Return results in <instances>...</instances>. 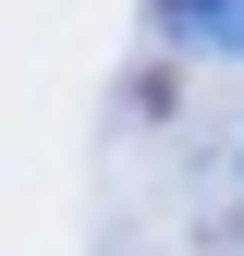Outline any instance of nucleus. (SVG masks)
<instances>
[{
  "label": "nucleus",
  "mask_w": 244,
  "mask_h": 256,
  "mask_svg": "<svg viewBox=\"0 0 244 256\" xmlns=\"http://www.w3.org/2000/svg\"><path fill=\"white\" fill-rule=\"evenodd\" d=\"M171 37L208 61H244V0H171Z\"/></svg>",
  "instance_id": "1"
}]
</instances>
